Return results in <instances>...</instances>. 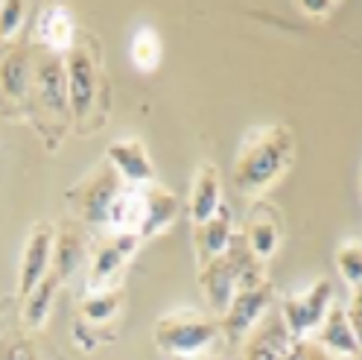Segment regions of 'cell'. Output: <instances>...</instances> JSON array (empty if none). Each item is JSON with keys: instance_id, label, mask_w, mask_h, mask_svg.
<instances>
[{"instance_id": "cell-9", "label": "cell", "mask_w": 362, "mask_h": 360, "mask_svg": "<svg viewBox=\"0 0 362 360\" xmlns=\"http://www.w3.org/2000/svg\"><path fill=\"white\" fill-rule=\"evenodd\" d=\"M53 237H56V229L50 226V223H35V226L30 229L24 252H21V279H18L21 296H27L30 290L50 273Z\"/></svg>"}, {"instance_id": "cell-5", "label": "cell", "mask_w": 362, "mask_h": 360, "mask_svg": "<svg viewBox=\"0 0 362 360\" xmlns=\"http://www.w3.org/2000/svg\"><path fill=\"white\" fill-rule=\"evenodd\" d=\"M120 188H123V182L117 179V173L108 164H100L90 170L82 182H76L67 191V199H71V208L82 223H88V226H103L105 214Z\"/></svg>"}, {"instance_id": "cell-7", "label": "cell", "mask_w": 362, "mask_h": 360, "mask_svg": "<svg viewBox=\"0 0 362 360\" xmlns=\"http://www.w3.org/2000/svg\"><path fill=\"white\" fill-rule=\"evenodd\" d=\"M47 115L62 118L67 111V82H64V64L59 53H50L44 47L33 50V88Z\"/></svg>"}, {"instance_id": "cell-10", "label": "cell", "mask_w": 362, "mask_h": 360, "mask_svg": "<svg viewBox=\"0 0 362 360\" xmlns=\"http://www.w3.org/2000/svg\"><path fill=\"white\" fill-rule=\"evenodd\" d=\"M141 237L138 235H108L90 255V273H88V290H105L108 281L120 273V266L134 255Z\"/></svg>"}, {"instance_id": "cell-2", "label": "cell", "mask_w": 362, "mask_h": 360, "mask_svg": "<svg viewBox=\"0 0 362 360\" xmlns=\"http://www.w3.org/2000/svg\"><path fill=\"white\" fill-rule=\"evenodd\" d=\"M222 337L219 322L202 310H170L155 325V346L167 357H193L205 354Z\"/></svg>"}, {"instance_id": "cell-3", "label": "cell", "mask_w": 362, "mask_h": 360, "mask_svg": "<svg viewBox=\"0 0 362 360\" xmlns=\"http://www.w3.org/2000/svg\"><path fill=\"white\" fill-rule=\"evenodd\" d=\"M64 82H67V108L82 120L97 100L100 85V47L97 41H74V47L64 53Z\"/></svg>"}, {"instance_id": "cell-15", "label": "cell", "mask_w": 362, "mask_h": 360, "mask_svg": "<svg viewBox=\"0 0 362 360\" xmlns=\"http://www.w3.org/2000/svg\"><path fill=\"white\" fill-rule=\"evenodd\" d=\"M219 206H222L219 170H216V164L205 162L193 173V188H190V220H193V226H202L205 220H211Z\"/></svg>"}, {"instance_id": "cell-29", "label": "cell", "mask_w": 362, "mask_h": 360, "mask_svg": "<svg viewBox=\"0 0 362 360\" xmlns=\"http://www.w3.org/2000/svg\"><path fill=\"white\" fill-rule=\"evenodd\" d=\"M170 360H219V357H211V354L205 351V354H193V357H170Z\"/></svg>"}, {"instance_id": "cell-12", "label": "cell", "mask_w": 362, "mask_h": 360, "mask_svg": "<svg viewBox=\"0 0 362 360\" xmlns=\"http://www.w3.org/2000/svg\"><path fill=\"white\" fill-rule=\"evenodd\" d=\"M315 334V343H319L322 349H327L333 357H348L354 360L359 354V334L354 331L351 320L342 305H330V310L325 313L322 325L313 331Z\"/></svg>"}, {"instance_id": "cell-22", "label": "cell", "mask_w": 362, "mask_h": 360, "mask_svg": "<svg viewBox=\"0 0 362 360\" xmlns=\"http://www.w3.org/2000/svg\"><path fill=\"white\" fill-rule=\"evenodd\" d=\"M117 310H120V293L117 290H111V287L88 290V296H85V302L79 308L85 325H103L108 320H115Z\"/></svg>"}, {"instance_id": "cell-23", "label": "cell", "mask_w": 362, "mask_h": 360, "mask_svg": "<svg viewBox=\"0 0 362 360\" xmlns=\"http://www.w3.org/2000/svg\"><path fill=\"white\" fill-rule=\"evenodd\" d=\"M129 56L134 62L138 71H155L158 62H161V38L152 27H141L138 33L132 35V44H129Z\"/></svg>"}, {"instance_id": "cell-4", "label": "cell", "mask_w": 362, "mask_h": 360, "mask_svg": "<svg viewBox=\"0 0 362 360\" xmlns=\"http://www.w3.org/2000/svg\"><path fill=\"white\" fill-rule=\"evenodd\" d=\"M330 305H333V284L327 279H315L298 293H289L281 302V320L292 340H301V337L319 328Z\"/></svg>"}, {"instance_id": "cell-13", "label": "cell", "mask_w": 362, "mask_h": 360, "mask_svg": "<svg viewBox=\"0 0 362 360\" xmlns=\"http://www.w3.org/2000/svg\"><path fill=\"white\" fill-rule=\"evenodd\" d=\"M289 343H292V337L281 320V313H272V317L260 320L252 331H248L243 360H278Z\"/></svg>"}, {"instance_id": "cell-24", "label": "cell", "mask_w": 362, "mask_h": 360, "mask_svg": "<svg viewBox=\"0 0 362 360\" xmlns=\"http://www.w3.org/2000/svg\"><path fill=\"white\" fill-rule=\"evenodd\" d=\"M336 266H339V276L345 279V284L351 290H359V284H362V243H359V237H345L336 246Z\"/></svg>"}, {"instance_id": "cell-28", "label": "cell", "mask_w": 362, "mask_h": 360, "mask_svg": "<svg viewBox=\"0 0 362 360\" xmlns=\"http://www.w3.org/2000/svg\"><path fill=\"white\" fill-rule=\"evenodd\" d=\"M307 15H327V12H333L336 9V4H298Z\"/></svg>"}, {"instance_id": "cell-6", "label": "cell", "mask_w": 362, "mask_h": 360, "mask_svg": "<svg viewBox=\"0 0 362 360\" xmlns=\"http://www.w3.org/2000/svg\"><path fill=\"white\" fill-rule=\"evenodd\" d=\"M272 296H275V290H272L269 281H260L255 287L237 290V296L231 299L228 310L222 313L219 331L228 337V340H243V337L263 320V313L272 305Z\"/></svg>"}, {"instance_id": "cell-14", "label": "cell", "mask_w": 362, "mask_h": 360, "mask_svg": "<svg viewBox=\"0 0 362 360\" xmlns=\"http://www.w3.org/2000/svg\"><path fill=\"white\" fill-rule=\"evenodd\" d=\"M243 240L248 246V252H252L257 261L272 258L281 246V220H278V214L269 206H255L252 214H248V220H245Z\"/></svg>"}, {"instance_id": "cell-20", "label": "cell", "mask_w": 362, "mask_h": 360, "mask_svg": "<svg viewBox=\"0 0 362 360\" xmlns=\"http://www.w3.org/2000/svg\"><path fill=\"white\" fill-rule=\"evenodd\" d=\"M85 261V240L79 235V229L74 226H62L56 229L53 237V258H50V269L59 281H67Z\"/></svg>"}, {"instance_id": "cell-16", "label": "cell", "mask_w": 362, "mask_h": 360, "mask_svg": "<svg viewBox=\"0 0 362 360\" xmlns=\"http://www.w3.org/2000/svg\"><path fill=\"white\" fill-rule=\"evenodd\" d=\"M178 217V199L164 185H146L144 188V223H141V240L161 235L170 223Z\"/></svg>"}, {"instance_id": "cell-26", "label": "cell", "mask_w": 362, "mask_h": 360, "mask_svg": "<svg viewBox=\"0 0 362 360\" xmlns=\"http://www.w3.org/2000/svg\"><path fill=\"white\" fill-rule=\"evenodd\" d=\"M278 360H336V357L327 349H322L315 340H307V337H301V340H292Z\"/></svg>"}, {"instance_id": "cell-19", "label": "cell", "mask_w": 362, "mask_h": 360, "mask_svg": "<svg viewBox=\"0 0 362 360\" xmlns=\"http://www.w3.org/2000/svg\"><path fill=\"white\" fill-rule=\"evenodd\" d=\"M141 223H144V188L123 185L105 214V226H111L117 235L141 237Z\"/></svg>"}, {"instance_id": "cell-17", "label": "cell", "mask_w": 362, "mask_h": 360, "mask_svg": "<svg viewBox=\"0 0 362 360\" xmlns=\"http://www.w3.org/2000/svg\"><path fill=\"white\" fill-rule=\"evenodd\" d=\"M234 237V223H231V211L228 206L216 208V214L211 220H205L202 226H196V252H199V266L208 264L214 258H219L225 249H228V243Z\"/></svg>"}, {"instance_id": "cell-25", "label": "cell", "mask_w": 362, "mask_h": 360, "mask_svg": "<svg viewBox=\"0 0 362 360\" xmlns=\"http://www.w3.org/2000/svg\"><path fill=\"white\" fill-rule=\"evenodd\" d=\"M24 15H27V4H18V0L0 4V38L12 41V35L24 24Z\"/></svg>"}, {"instance_id": "cell-21", "label": "cell", "mask_w": 362, "mask_h": 360, "mask_svg": "<svg viewBox=\"0 0 362 360\" xmlns=\"http://www.w3.org/2000/svg\"><path fill=\"white\" fill-rule=\"evenodd\" d=\"M62 287V281L53 276V269L44 276L30 293L24 296V322L30 328H41L50 317V308H53V299H56V290Z\"/></svg>"}, {"instance_id": "cell-8", "label": "cell", "mask_w": 362, "mask_h": 360, "mask_svg": "<svg viewBox=\"0 0 362 360\" xmlns=\"http://www.w3.org/2000/svg\"><path fill=\"white\" fill-rule=\"evenodd\" d=\"M105 164L117 173V179L129 188H146L155 182V170L149 152L138 138H117L105 150Z\"/></svg>"}, {"instance_id": "cell-27", "label": "cell", "mask_w": 362, "mask_h": 360, "mask_svg": "<svg viewBox=\"0 0 362 360\" xmlns=\"http://www.w3.org/2000/svg\"><path fill=\"white\" fill-rule=\"evenodd\" d=\"M0 360H38V354H35L30 340H24V337H12V340H6L4 346H0Z\"/></svg>"}, {"instance_id": "cell-18", "label": "cell", "mask_w": 362, "mask_h": 360, "mask_svg": "<svg viewBox=\"0 0 362 360\" xmlns=\"http://www.w3.org/2000/svg\"><path fill=\"white\" fill-rule=\"evenodd\" d=\"M38 41L44 50L64 56L76 41V24L64 6H47L38 18Z\"/></svg>"}, {"instance_id": "cell-1", "label": "cell", "mask_w": 362, "mask_h": 360, "mask_svg": "<svg viewBox=\"0 0 362 360\" xmlns=\"http://www.w3.org/2000/svg\"><path fill=\"white\" fill-rule=\"evenodd\" d=\"M296 141L292 132L281 123L255 126L243 135L237 159H234V182L243 193H260L289 170Z\"/></svg>"}, {"instance_id": "cell-11", "label": "cell", "mask_w": 362, "mask_h": 360, "mask_svg": "<svg viewBox=\"0 0 362 360\" xmlns=\"http://www.w3.org/2000/svg\"><path fill=\"white\" fill-rule=\"evenodd\" d=\"M33 88V47L6 41L0 50V94L21 103Z\"/></svg>"}]
</instances>
